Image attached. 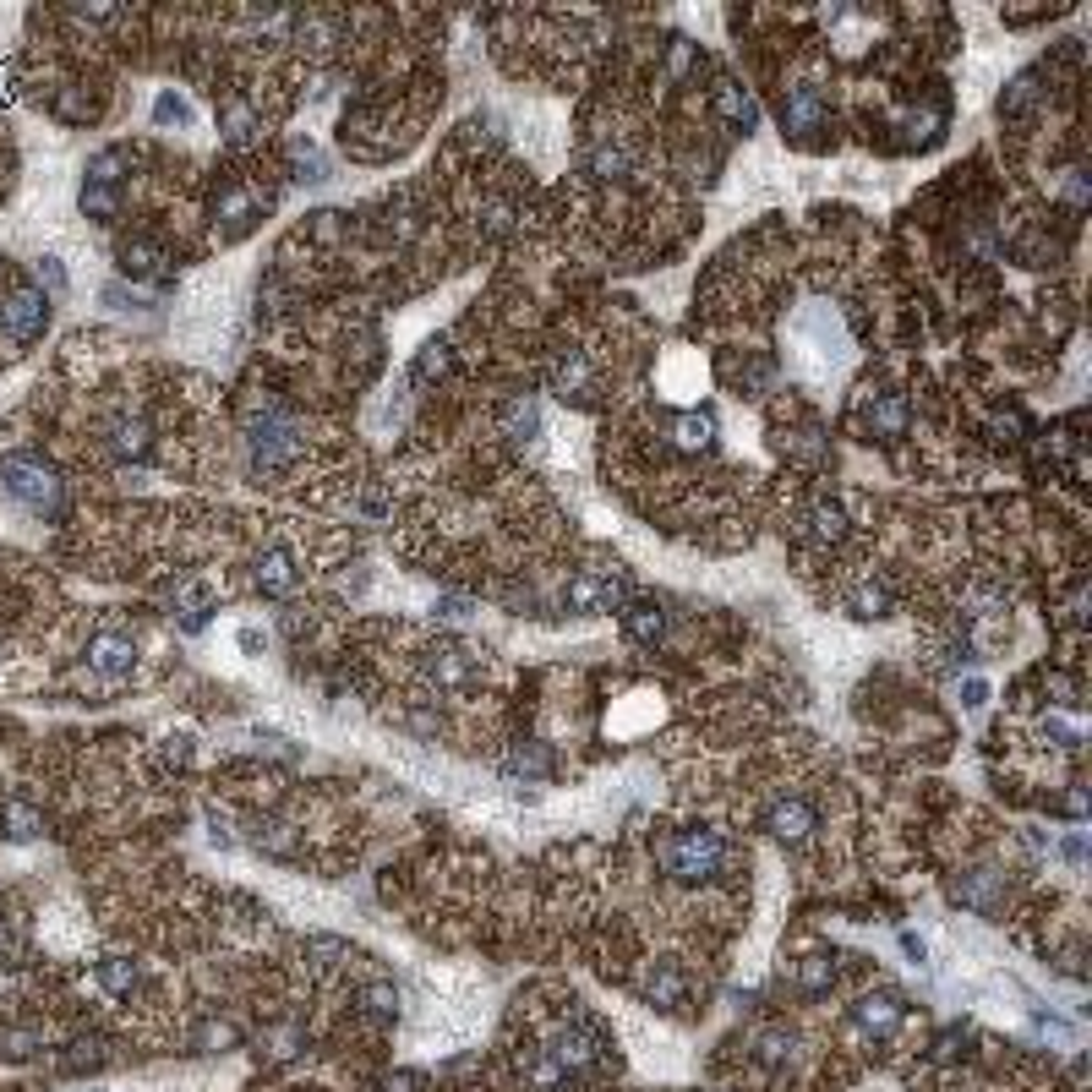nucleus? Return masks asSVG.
<instances>
[{
	"label": "nucleus",
	"mask_w": 1092,
	"mask_h": 1092,
	"mask_svg": "<svg viewBox=\"0 0 1092 1092\" xmlns=\"http://www.w3.org/2000/svg\"><path fill=\"white\" fill-rule=\"evenodd\" d=\"M38 279H50L55 290H66V273L55 268V257H44V263H38Z\"/></svg>",
	"instance_id": "nucleus-7"
},
{
	"label": "nucleus",
	"mask_w": 1092,
	"mask_h": 1092,
	"mask_svg": "<svg viewBox=\"0 0 1092 1092\" xmlns=\"http://www.w3.org/2000/svg\"><path fill=\"white\" fill-rule=\"evenodd\" d=\"M153 115H159V120H186V104L175 99V93H165V99H159V110H153Z\"/></svg>",
	"instance_id": "nucleus-6"
},
{
	"label": "nucleus",
	"mask_w": 1092,
	"mask_h": 1092,
	"mask_svg": "<svg viewBox=\"0 0 1092 1092\" xmlns=\"http://www.w3.org/2000/svg\"><path fill=\"white\" fill-rule=\"evenodd\" d=\"M808 825H814V820H808V808H803V803H781V808H775V814H771V830H775V836H781V841H798V836H808Z\"/></svg>",
	"instance_id": "nucleus-2"
},
{
	"label": "nucleus",
	"mask_w": 1092,
	"mask_h": 1092,
	"mask_svg": "<svg viewBox=\"0 0 1092 1092\" xmlns=\"http://www.w3.org/2000/svg\"><path fill=\"white\" fill-rule=\"evenodd\" d=\"M722 857H726V847H722V836H710V830H677V836L661 847V863H667L677 879H710Z\"/></svg>",
	"instance_id": "nucleus-1"
},
{
	"label": "nucleus",
	"mask_w": 1092,
	"mask_h": 1092,
	"mask_svg": "<svg viewBox=\"0 0 1092 1092\" xmlns=\"http://www.w3.org/2000/svg\"><path fill=\"white\" fill-rule=\"evenodd\" d=\"M132 983H137V973L126 967V961H104V989L110 994H126Z\"/></svg>",
	"instance_id": "nucleus-5"
},
{
	"label": "nucleus",
	"mask_w": 1092,
	"mask_h": 1092,
	"mask_svg": "<svg viewBox=\"0 0 1092 1092\" xmlns=\"http://www.w3.org/2000/svg\"><path fill=\"white\" fill-rule=\"evenodd\" d=\"M115 208H120V197H115V191H104V186L83 191V214H93V218H115Z\"/></svg>",
	"instance_id": "nucleus-4"
},
{
	"label": "nucleus",
	"mask_w": 1092,
	"mask_h": 1092,
	"mask_svg": "<svg viewBox=\"0 0 1092 1092\" xmlns=\"http://www.w3.org/2000/svg\"><path fill=\"white\" fill-rule=\"evenodd\" d=\"M628 634L645 639V645L667 634V618H661V606H634V618H628Z\"/></svg>",
	"instance_id": "nucleus-3"
}]
</instances>
